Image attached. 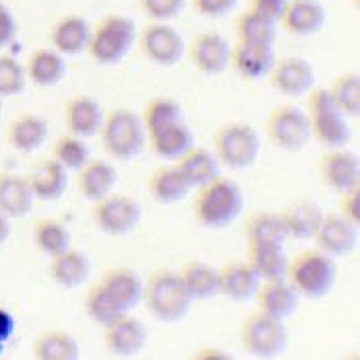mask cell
Instances as JSON below:
<instances>
[{"mask_svg": "<svg viewBox=\"0 0 360 360\" xmlns=\"http://www.w3.org/2000/svg\"><path fill=\"white\" fill-rule=\"evenodd\" d=\"M194 195L195 221L206 229H224L237 221L243 212L245 198L241 188L229 177H214L208 184L195 188Z\"/></svg>", "mask_w": 360, "mask_h": 360, "instance_id": "1", "label": "cell"}, {"mask_svg": "<svg viewBox=\"0 0 360 360\" xmlns=\"http://www.w3.org/2000/svg\"><path fill=\"white\" fill-rule=\"evenodd\" d=\"M142 303L146 305L148 313L155 319L163 323H175L190 313V307L194 301L188 295L177 270L161 268L155 270L144 282Z\"/></svg>", "mask_w": 360, "mask_h": 360, "instance_id": "2", "label": "cell"}, {"mask_svg": "<svg viewBox=\"0 0 360 360\" xmlns=\"http://www.w3.org/2000/svg\"><path fill=\"white\" fill-rule=\"evenodd\" d=\"M286 280L292 284L301 299L319 301L333 290L338 280V266L332 255L321 250H305L288 259Z\"/></svg>", "mask_w": 360, "mask_h": 360, "instance_id": "3", "label": "cell"}, {"mask_svg": "<svg viewBox=\"0 0 360 360\" xmlns=\"http://www.w3.org/2000/svg\"><path fill=\"white\" fill-rule=\"evenodd\" d=\"M307 117L311 128V139H315L326 148L348 146L352 140L350 120L333 105L328 86H311L307 93Z\"/></svg>", "mask_w": 360, "mask_h": 360, "instance_id": "4", "label": "cell"}, {"mask_svg": "<svg viewBox=\"0 0 360 360\" xmlns=\"http://www.w3.org/2000/svg\"><path fill=\"white\" fill-rule=\"evenodd\" d=\"M139 29L126 15H108L95 27H91V39L86 52L97 64L111 66L122 62L136 46Z\"/></svg>", "mask_w": 360, "mask_h": 360, "instance_id": "5", "label": "cell"}, {"mask_svg": "<svg viewBox=\"0 0 360 360\" xmlns=\"http://www.w3.org/2000/svg\"><path fill=\"white\" fill-rule=\"evenodd\" d=\"M99 134L105 150L117 161L136 159L146 146V130L140 115L126 108L105 113Z\"/></svg>", "mask_w": 360, "mask_h": 360, "instance_id": "6", "label": "cell"}, {"mask_svg": "<svg viewBox=\"0 0 360 360\" xmlns=\"http://www.w3.org/2000/svg\"><path fill=\"white\" fill-rule=\"evenodd\" d=\"M212 146V153L221 165L233 171H245L257 161L262 139L248 122H231L214 132Z\"/></svg>", "mask_w": 360, "mask_h": 360, "instance_id": "7", "label": "cell"}, {"mask_svg": "<svg viewBox=\"0 0 360 360\" xmlns=\"http://www.w3.org/2000/svg\"><path fill=\"white\" fill-rule=\"evenodd\" d=\"M239 338L245 352L255 359H278L288 348V332L284 321L262 313H250L239 328Z\"/></svg>", "mask_w": 360, "mask_h": 360, "instance_id": "8", "label": "cell"}, {"mask_svg": "<svg viewBox=\"0 0 360 360\" xmlns=\"http://www.w3.org/2000/svg\"><path fill=\"white\" fill-rule=\"evenodd\" d=\"M266 136L268 140L286 153H299L311 140L309 117L301 108L282 103L268 113L266 120Z\"/></svg>", "mask_w": 360, "mask_h": 360, "instance_id": "9", "label": "cell"}, {"mask_svg": "<svg viewBox=\"0 0 360 360\" xmlns=\"http://www.w3.org/2000/svg\"><path fill=\"white\" fill-rule=\"evenodd\" d=\"M142 221L140 204L126 194H108L105 198L93 202V222L95 226L110 235L124 237L130 235Z\"/></svg>", "mask_w": 360, "mask_h": 360, "instance_id": "10", "label": "cell"}, {"mask_svg": "<svg viewBox=\"0 0 360 360\" xmlns=\"http://www.w3.org/2000/svg\"><path fill=\"white\" fill-rule=\"evenodd\" d=\"M140 52L146 60L159 66H175L186 54V41L181 33L169 21H150L139 31L136 37Z\"/></svg>", "mask_w": 360, "mask_h": 360, "instance_id": "11", "label": "cell"}, {"mask_svg": "<svg viewBox=\"0 0 360 360\" xmlns=\"http://www.w3.org/2000/svg\"><path fill=\"white\" fill-rule=\"evenodd\" d=\"M319 181L335 194H342L360 184L359 155L348 146L328 148L317 163Z\"/></svg>", "mask_w": 360, "mask_h": 360, "instance_id": "12", "label": "cell"}, {"mask_svg": "<svg viewBox=\"0 0 360 360\" xmlns=\"http://www.w3.org/2000/svg\"><path fill=\"white\" fill-rule=\"evenodd\" d=\"M266 77L270 86L284 97L307 95L309 89L315 84L313 64L301 56H286L282 60H274Z\"/></svg>", "mask_w": 360, "mask_h": 360, "instance_id": "13", "label": "cell"}, {"mask_svg": "<svg viewBox=\"0 0 360 360\" xmlns=\"http://www.w3.org/2000/svg\"><path fill=\"white\" fill-rule=\"evenodd\" d=\"M146 328L139 317L124 313L111 323L103 326V344L111 356L132 359L146 346Z\"/></svg>", "mask_w": 360, "mask_h": 360, "instance_id": "14", "label": "cell"}, {"mask_svg": "<svg viewBox=\"0 0 360 360\" xmlns=\"http://www.w3.org/2000/svg\"><path fill=\"white\" fill-rule=\"evenodd\" d=\"M186 54L190 56L198 72L217 77L229 68L231 44L224 35L217 31H204L192 39V44L186 48Z\"/></svg>", "mask_w": 360, "mask_h": 360, "instance_id": "15", "label": "cell"}, {"mask_svg": "<svg viewBox=\"0 0 360 360\" xmlns=\"http://www.w3.org/2000/svg\"><path fill=\"white\" fill-rule=\"evenodd\" d=\"M315 248L332 257H342L352 253L359 243V226L340 217L338 212H323V219L319 222L315 235H313Z\"/></svg>", "mask_w": 360, "mask_h": 360, "instance_id": "16", "label": "cell"}, {"mask_svg": "<svg viewBox=\"0 0 360 360\" xmlns=\"http://www.w3.org/2000/svg\"><path fill=\"white\" fill-rule=\"evenodd\" d=\"M257 309L270 317H276L280 321H286L299 307V292L292 288V284L282 278H268V280H259L257 290L253 295Z\"/></svg>", "mask_w": 360, "mask_h": 360, "instance_id": "17", "label": "cell"}, {"mask_svg": "<svg viewBox=\"0 0 360 360\" xmlns=\"http://www.w3.org/2000/svg\"><path fill=\"white\" fill-rule=\"evenodd\" d=\"M326 19L328 13L319 0H288L278 25H282L288 35L311 37L323 29Z\"/></svg>", "mask_w": 360, "mask_h": 360, "instance_id": "18", "label": "cell"}, {"mask_svg": "<svg viewBox=\"0 0 360 360\" xmlns=\"http://www.w3.org/2000/svg\"><path fill=\"white\" fill-rule=\"evenodd\" d=\"M105 111L101 110L99 101L89 95H75L64 105V124L70 134L91 139L99 134Z\"/></svg>", "mask_w": 360, "mask_h": 360, "instance_id": "19", "label": "cell"}, {"mask_svg": "<svg viewBox=\"0 0 360 360\" xmlns=\"http://www.w3.org/2000/svg\"><path fill=\"white\" fill-rule=\"evenodd\" d=\"M276 56L274 46L270 44H250V41H237L231 46V62L233 70L241 75L243 79H262L272 68Z\"/></svg>", "mask_w": 360, "mask_h": 360, "instance_id": "20", "label": "cell"}, {"mask_svg": "<svg viewBox=\"0 0 360 360\" xmlns=\"http://www.w3.org/2000/svg\"><path fill=\"white\" fill-rule=\"evenodd\" d=\"M280 217H282L288 239L307 241V239H313L319 222L323 219V210L319 204H315L309 198H297L286 204Z\"/></svg>", "mask_w": 360, "mask_h": 360, "instance_id": "21", "label": "cell"}, {"mask_svg": "<svg viewBox=\"0 0 360 360\" xmlns=\"http://www.w3.org/2000/svg\"><path fill=\"white\" fill-rule=\"evenodd\" d=\"M259 276L248 262H231L219 270V295L233 303H248L253 299Z\"/></svg>", "mask_w": 360, "mask_h": 360, "instance_id": "22", "label": "cell"}, {"mask_svg": "<svg viewBox=\"0 0 360 360\" xmlns=\"http://www.w3.org/2000/svg\"><path fill=\"white\" fill-rule=\"evenodd\" d=\"M50 39L56 52L62 56H79L86 52L91 39V25L81 15L60 17L50 31Z\"/></svg>", "mask_w": 360, "mask_h": 360, "instance_id": "23", "label": "cell"}, {"mask_svg": "<svg viewBox=\"0 0 360 360\" xmlns=\"http://www.w3.org/2000/svg\"><path fill=\"white\" fill-rule=\"evenodd\" d=\"M99 282L105 286V290L110 292L111 299L122 307L126 313L132 311L139 303H142L144 282L132 268H126V266L110 268Z\"/></svg>", "mask_w": 360, "mask_h": 360, "instance_id": "24", "label": "cell"}, {"mask_svg": "<svg viewBox=\"0 0 360 360\" xmlns=\"http://www.w3.org/2000/svg\"><path fill=\"white\" fill-rule=\"evenodd\" d=\"M48 272L58 286L62 288H79L86 282L91 274V262L83 251L75 250L72 245L68 250L60 251L50 257Z\"/></svg>", "mask_w": 360, "mask_h": 360, "instance_id": "25", "label": "cell"}, {"mask_svg": "<svg viewBox=\"0 0 360 360\" xmlns=\"http://www.w3.org/2000/svg\"><path fill=\"white\" fill-rule=\"evenodd\" d=\"M245 262L253 268L259 280L286 276L288 255L284 251V243L276 241H253L248 243Z\"/></svg>", "mask_w": 360, "mask_h": 360, "instance_id": "26", "label": "cell"}, {"mask_svg": "<svg viewBox=\"0 0 360 360\" xmlns=\"http://www.w3.org/2000/svg\"><path fill=\"white\" fill-rule=\"evenodd\" d=\"M173 163L179 169V173L184 175V179L188 181L190 188H200V186H204L210 179L221 175L219 159L214 157L212 150H208L204 146H195L194 144Z\"/></svg>", "mask_w": 360, "mask_h": 360, "instance_id": "27", "label": "cell"}, {"mask_svg": "<svg viewBox=\"0 0 360 360\" xmlns=\"http://www.w3.org/2000/svg\"><path fill=\"white\" fill-rule=\"evenodd\" d=\"M146 139L150 142L153 153L165 161H177L188 148L194 146V132L186 124V120H179L165 128H159V130L146 134Z\"/></svg>", "mask_w": 360, "mask_h": 360, "instance_id": "28", "label": "cell"}, {"mask_svg": "<svg viewBox=\"0 0 360 360\" xmlns=\"http://www.w3.org/2000/svg\"><path fill=\"white\" fill-rule=\"evenodd\" d=\"M33 192L27 177L0 173V212L8 219H23L33 208Z\"/></svg>", "mask_w": 360, "mask_h": 360, "instance_id": "29", "label": "cell"}, {"mask_svg": "<svg viewBox=\"0 0 360 360\" xmlns=\"http://www.w3.org/2000/svg\"><path fill=\"white\" fill-rule=\"evenodd\" d=\"M77 173H79L77 175L79 192L91 202H97V200L111 194V190L117 184L115 167L108 161H101V159H89Z\"/></svg>", "mask_w": 360, "mask_h": 360, "instance_id": "30", "label": "cell"}, {"mask_svg": "<svg viewBox=\"0 0 360 360\" xmlns=\"http://www.w3.org/2000/svg\"><path fill=\"white\" fill-rule=\"evenodd\" d=\"M177 274L192 301H210L219 297V270L212 264L190 259L177 270Z\"/></svg>", "mask_w": 360, "mask_h": 360, "instance_id": "31", "label": "cell"}, {"mask_svg": "<svg viewBox=\"0 0 360 360\" xmlns=\"http://www.w3.org/2000/svg\"><path fill=\"white\" fill-rule=\"evenodd\" d=\"M29 186L35 200L54 202L60 200L68 188V171L54 159H46L29 175Z\"/></svg>", "mask_w": 360, "mask_h": 360, "instance_id": "32", "label": "cell"}, {"mask_svg": "<svg viewBox=\"0 0 360 360\" xmlns=\"http://www.w3.org/2000/svg\"><path fill=\"white\" fill-rule=\"evenodd\" d=\"M146 186H148V194L153 195V200L157 204H163V206L181 202L192 190L188 186V181L184 179V175L179 173V169L175 167V163L157 167L150 173Z\"/></svg>", "mask_w": 360, "mask_h": 360, "instance_id": "33", "label": "cell"}, {"mask_svg": "<svg viewBox=\"0 0 360 360\" xmlns=\"http://www.w3.org/2000/svg\"><path fill=\"white\" fill-rule=\"evenodd\" d=\"M25 75L37 86H56L66 77V60L56 50L39 48L29 56Z\"/></svg>", "mask_w": 360, "mask_h": 360, "instance_id": "34", "label": "cell"}, {"mask_svg": "<svg viewBox=\"0 0 360 360\" xmlns=\"http://www.w3.org/2000/svg\"><path fill=\"white\" fill-rule=\"evenodd\" d=\"M48 139V122L41 115L23 113L8 126V142L19 153H33Z\"/></svg>", "mask_w": 360, "mask_h": 360, "instance_id": "35", "label": "cell"}, {"mask_svg": "<svg viewBox=\"0 0 360 360\" xmlns=\"http://www.w3.org/2000/svg\"><path fill=\"white\" fill-rule=\"evenodd\" d=\"M33 356L37 360H77L81 346L72 333L64 330H46L33 340Z\"/></svg>", "mask_w": 360, "mask_h": 360, "instance_id": "36", "label": "cell"}, {"mask_svg": "<svg viewBox=\"0 0 360 360\" xmlns=\"http://www.w3.org/2000/svg\"><path fill=\"white\" fill-rule=\"evenodd\" d=\"M243 233H245V241L248 243H253V241L286 243V239H288L280 212H272V210H257V212H253L250 219L245 221Z\"/></svg>", "mask_w": 360, "mask_h": 360, "instance_id": "37", "label": "cell"}, {"mask_svg": "<svg viewBox=\"0 0 360 360\" xmlns=\"http://www.w3.org/2000/svg\"><path fill=\"white\" fill-rule=\"evenodd\" d=\"M33 243L44 255L52 257L56 253L70 248L72 243L70 229L56 219H41L33 224Z\"/></svg>", "mask_w": 360, "mask_h": 360, "instance_id": "38", "label": "cell"}, {"mask_svg": "<svg viewBox=\"0 0 360 360\" xmlns=\"http://www.w3.org/2000/svg\"><path fill=\"white\" fill-rule=\"evenodd\" d=\"M333 99V105L342 111L348 120L359 117L360 113V77L356 70L342 72L328 86Z\"/></svg>", "mask_w": 360, "mask_h": 360, "instance_id": "39", "label": "cell"}, {"mask_svg": "<svg viewBox=\"0 0 360 360\" xmlns=\"http://www.w3.org/2000/svg\"><path fill=\"white\" fill-rule=\"evenodd\" d=\"M84 311H86L89 319L93 323L101 326V328L126 313L122 307L111 299V295L105 290V286L101 282H95V284L89 286V290L84 295Z\"/></svg>", "mask_w": 360, "mask_h": 360, "instance_id": "40", "label": "cell"}, {"mask_svg": "<svg viewBox=\"0 0 360 360\" xmlns=\"http://www.w3.org/2000/svg\"><path fill=\"white\" fill-rule=\"evenodd\" d=\"M235 35H237V41L274 46L278 35V25L253 15L250 11H243V13H239L235 17Z\"/></svg>", "mask_w": 360, "mask_h": 360, "instance_id": "41", "label": "cell"}, {"mask_svg": "<svg viewBox=\"0 0 360 360\" xmlns=\"http://www.w3.org/2000/svg\"><path fill=\"white\" fill-rule=\"evenodd\" d=\"M140 120H142V126H144L146 134H150V132H155L159 128H165L169 124H175V122L186 120V117H184L181 105L175 99H171V97H155V99H150L144 105Z\"/></svg>", "mask_w": 360, "mask_h": 360, "instance_id": "42", "label": "cell"}, {"mask_svg": "<svg viewBox=\"0 0 360 360\" xmlns=\"http://www.w3.org/2000/svg\"><path fill=\"white\" fill-rule=\"evenodd\" d=\"M52 159L58 161L66 171H79L91 159V153H89L84 139L68 132L54 142Z\"/></svg>", "mask_w": 360, "mask_h": 360, "instance_id": "43", "label": "cell"}, {"mask_svg": "<svg viewBox=\"0 0 360 360\" xmlns=\"http://www.w3.org/2000/svg\"><path fill=\"white\" fill-rule=\"evenodd\" d=\"M25 83V66L13 56L0 54V97H13L23 93Z\"/></svg>", "mask_w": 360, "mask_h": 360, "instance_id": "44", "label": "cell"}, {"mask_svg": "<svg viewBox=\"0 0 360 360\" xmlns=\"http://www.w3.org/2000/svg\"><path fill=\"white\" fill-rule=\"evenodd\" d=\"M139 4L150 21H171L184 11L186 0H139Z\"/></svg>", "mask_w": 360, "mask_h": 360, "instance_id": "45", "label": "cell"}, {"mask_svg": "<svg viewBox=\"0 0 360 360\" xmlns=\"http://www.w3.org/2000/svg\"><path fill=\"white\" fill-rule=\"evenodd\" d=\"M237 2L239 0H190L195 13L208 19H221L224 15L233 13Z\"/></svg>", "mask_w": 360, "mask_h": 360, "instance_id": "46", "label": "cell"}, {"mask_svg": "<svg viewBox=\"0 0 360 360\" xmlns=\"http://www.w3.org/2000/svg\"><path fill=\"white\" fill-rule=\"evenodd\" d=\"M288 0H248V8L253 15L266 19V21H272L276 23L280 21L282 13H284V6H286Z\"/></svg>", "mask_w": 360, "mask_h": 360, "instance_id": "47", "label": "cell"}, {"mask_svg": "<svg viewBox=\"0 0 360 360\" xmlns=\"http://www.w3.org/2000/svg\"><path fill=\"white\" fill-rule=\"evenodd\" d=\"M342 200H340V217H344L346 221H350L352 224H360V184L342 192Z\"/></svg>", "mask_w": 360, "mask_h": 360, "instance_id": "48", "label": "cell"}, {"mask_svg": "<svg viewBox=\"0 0 360 360\" xmlns=\"http://www.w3.org/2000/svg\"><path fill=\"white\" fill-rule=\"evenodd\" d=\"M17 35V21L15 15L11 13V8L0 2V50L6 48Z\"/></svg>", "mask_w": 360, "mask_h": 360, "instance_id": "49", "label": "cell"}, {"mask_svg": "<svg viewBox=\"0 0 360 360\" xmlns=\"http://www.w3.org/2000/svg\"><path fill=\"white\" fill-rule=\"evenodd\" d=\"M15 328H17L15 317L6 309L0 307V340L2 342H8L13 338V333H15Z\"/></svg>", "mask_w": 360, "mask_h": 360, "instance_id": "50", "label": "cell"}, {"mask_svg": "<svg viewBox=\"0 0 360 360\" xmlns=\"http://www.w3.org/2000/svg\"><path fill=\"white\" fill-rule=\"evenodd\" d=\"M194 359H200V360H206V359H231V354L222 352V350H219V348L206 346V348H202V350H198V352H195Z\"/></svg>", "mask_w": 360, "mask_h": 360, "instance_id": "51", "label": "cell"}, {"mask_svg": "<svg viewBox=\"0 0 360 360\" xmlns=\"http://www.w3.org/2000/svg\"><path fill=\"white\" fill-rule=\"evenodd\" d=\"M8 235H11V222H8V217L0 212V245L8 239Z\"/></svg>", "mask_w": 360, "mask_h": 360, "instance_id": "52", "label": "cell"}, {"mask_svg": "<svg viewBox=\"0 0 360 360\" xmlns=\"http://www.w3.org/2000/svg\"><path fill=\"white\" fill-rule=\"evenodd\" d=\"M4 344H6V342H2V340H0V356H2V352H4Z\"/></svg>", "mask_w": 360, "mask_h": 360, "instance_id": "53", "label": "cell"}, {"mask_svg": "<svg viewBox=\"0 0 360 360\" xmlns=\"http://www.w3.org/2000/svg\"><path fill=\"white\" fill-rule=\"evenodd\" d=\"M0 111H2V97H0Z\"/></svg>", "mask_w": 360, "mask_h": 360, "instance_id": "54", "label": "cell"}]
</instances>
